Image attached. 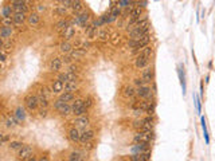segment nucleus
<instances>
[{
  "instance_id": "5fc2aeb1",
  "label": "nucleus",
  "mask_w": 215,
  "mask_h": 161,
  "mask_svg": "<svg viewBox=\"0 0 215 161\" xmlns=\"http://www.w3.org/2000/svg\"><path fill=\"white\" fill-rule=\"evenodd\" d=\"M44 11H46V7L42 6V4H39V6H38V14H40V12H44Z\"/></svg>"
},
{
  "instance_id": "473e14b6",
  "label": "nucleus",
  "mask_w": 215,
  "mask_h": 161,
  "mask_svg": "<svg viewBox=\"0 0 215 161\" xmlns=\"http://www.w3.org/2000/svg\"><path fill=\"white\" fill-rule=\"evenodd\" d=\"M85 154L82 152H78V150H74V152H71L70 154L67 156V160H70V161H81V160H83Z\"/></svg>"
},
{
  "instance_id": "09e8293b",
  "label": "nucleus",
  "mask_w": 215,
  "mask_h": 161,
  "mask_svg": "<svg viewBox=\"0 0 215 161\" xmlns=\"http://www.w3.org/2000/svg\"><path fill=\"white\" fill-rule=\"evenodd\" d=\"M47 113H48L47 107H40V110H39V117H40V118H46V117H47Z\"/></svg>"
},
{
  "instance_id": "72a5a7b5",
  "label": "nucleus",
  "mask_w": 215,
  "mask_h": 161,
  "mask_svg": "<svg viewBox=\"0 0 215 161\" xmlns=\"http://www.w3.org/2000/svg\"><path fill=\"white\" fill-rule=\"evenodd\" d=\"M15 118L19 121H24L26 120V110H24V107L22 106H18L16 107V110H15Z\"/></svg>"
},
{
  "instance_id": "cd10ccee",
  "label": "nucleus",
  "mask_w": 215,
  "mask_h": 161,
  "mask_svg": "<svg viewBox=\"0 0 215 161\" xmlns=\"http://www.w3.org/2000/svg\"><path fill=\"white\" fill-rule=\"evenodd\" d=\"M70 105H71V114H73V113H75L77 110H79L81 107L85 106L82 98H74V99H73L71 102H70Z\"/></svg>"
},
{
  "instance_id": "4468645a",
  "label": "nucleus",
  "mask_w": 215,
  "mask_h": 161,
  "mask_svg": "<svg viewBox=\"0 0 215 161\" xmlns=\"http://www.w3.org/2000/svg\"><path fill=\"white\" fill-rule=\"evenodd\" d=\"M96 137V132L93 129H85V130L81 132V136H79V142L81 144H86L87 141H93Z\"/></svg>"
},
{
  "instance_id": "4be33fe9",
  "label": "nucleus",
  "mask_w": 215,
  "mask_h": 161,
  "mask_svg": "<svg viewBox=\"0 0 215 161\" xmlns=\"http://www.w3.org/2000/svg\"><path fill=\"white\" fill-rule=\"evenodd\" d=\"M12 8H14V12H28V7L26 4V0H19V2L12 3Z\"/></svg>"
},
{
  "instance_id": "39448f33",
  "label": "nucleus",
  "mask_w": 215,
  "mask_h": 161,
  "mask_svg": "<svg viewBox=\"0 0 215 161\" xmlns=\"http://www.w3.org/2000/svg\"><path fill=\"white\" fill-rule=\"evenodd\" d=\"M153 140H155V134H153V130H151V132H141V130H137L136 134L133 136V142H149V144H152Z\"/></svg>"
},
{
  "instance_id": "ea45409f",
  "label": "nucleus",
  "mask_w": 215,
  "mask_h": 161,
  "mask_svg": "<svg viewBox=\"0 0 215 161\" xmlns=\"http://www.w3.org/2000/svg\"><path fill=\"white\" fill-rule=\"evenodd\" d=\"M83 105H85V107L87 109H90V107H93V105H94V99H93V97L92 95H87L86 98L83 99Z\"/></svg>"
},
{
  "instance_id": "9d476101",
  "label": "nucleus",
  "mask_w": 215,
  "mask_h": 161,
  "mask_svg": "<svg viewBox=\"0 0 215 161\" xmlns=\"http://www.w3.org/2000/svg\"><path fill=\"white\" fill-rule=\"evenodd\" d=\"M73 124H74V126L75 128H78V129H82V130H85V129H87L89 128V125H90V118L86 115V114H83V115H78V117H75L74 121H73Z\"/></svg>"
},
{
  "instance_id": "6e6d98bb",
  "label": "nucleus",
  "mask_w": 215,
  "mask_h": 161,
  "mask_svg": "<svg viewBox=\"0 0 215 161\" xmlns=\"http://www.w3.org/2000/svg\"><path fill=\"white\" fill-rule=\"evenodd\" d=\"M3 47H4V39L0 38V51H3Z\"/></svg>"
},
{
  "instance_id": "0eeeda50",
  "label": "nucleus",
  "mask_w": 215,
  "mask_h": 161,
  "mask_svg": "<svg viewBox=\"0 0 215 161\" xmlns=\"http://www.w3.org/2000/svg\"><path fill=\"white\" fill-rule=\"evenodd\" d=\"M24 106L27 107V110L30 111H35L39 107V102H38V95L36 94H27L24 97Z\"/></svg>"
},
{
  "instance_id": "f03ea898",
  "label": "nucleus",
  "mask_w": 215,
  "mask_h": 161,
  "mask_svg": "<svg viewBox=\"0 0 215 161\" xmlns=\"http://www.w3.org/2000/svg\"><path fill=\"white\" fill-rule=\"evenodd\" d=\"M149 44H151V35H145L140 39H129L128 40V47L131 48V52L133 55H137L144 47L149 46Z\"/></svg>"
},
{
  "instance_id": "7ed1b4c3",
  "label": "nucleus",
  "mask_w": 215,
  "mask_h": 161,
  "mask_svg": "<svg viewBox=\"0 0 215 161\" xmlns=\"http://www.w3.org/2000/svg\"><path fill=\"white\" fill-rule=\"evenodd\" d=\"M52 106H54V109L58 111V114L60 117H69L71 114V105L67 103V102H63V101H60L59 98L54 101Z\"/></svg>"
},
{
  "instance_id": "8fccbe9b",
  "label": "nucleus",
  "mask_w": 215,
  "mask_h": 161,
  "mask_svg": "<svg viewBox=\"0 0 215 161\" xmlns=\"http://www.w3.org/2000/svg\"><path fill=\"white\" fill-rule=\"evenodd\" d=\"M69 71H74V72H78V66L74 63H71V64H69V68H67Z\"/></svg>"
},
{
  "instance_id": "412c9836",
  "label": "nucleus",
  "mask_w": 215,
  "mask_h": 161,
  "mask_svg": "<svg viewBox=\"0 0 215 161\" xmlns=\"http://www.w3.org/2000/svg\"><path fill=\"white\" fill-rule=\"evenodd\" d=\"M12 34H14V26H3L0 28V38H3L4 40L10 39Z\"/></svg>"
},
{
  "instance_id": "c756f323",
  "label": "nucleus",
  "mask_w": 215,
  "mask_h": 161,
  "mask_svg": "<svg viewBox=\"0 0 215 161\" xmlns=\"http://www.w3.org/2000/svg\"><path fill=\"white\" fill-rule=\"evenodd\" d=\"M109 14H110V22H116L117 19L121 16V8L119 6H116V7H112L110 8V11H109Z\"/></svg>"
},
{
  "instance_id": "3c124183",
  "label": "nucleus",
  "mask_w": 215,
  "mask_h": 161,
  "mask_svg": "<svg viewBox=\"0 0 215 161\" xmlns=\"http://www.w3.org/2000/svg\"><path fill=\"white\" fill-rule=\"evenodd\" d=\"M0 62H2V63L7 62V54H4L3 51H0Z\"/></svg>"
},
{
  "instance_id": "a878e982",
  "label": "nucleus",
  "mask_w": 215,
  "mask_h": 161,
  "mask_svg": "<svg viewBox=\"0 0 215 161\" xmlns=\"http://www.w3.org/2000/svg\"><path fill=\"white\" fill-rule=\"evenodd\" d=\"M200 125H202V130H203L204 142H206V145H210V136H208V130H207V122H206L204 117H200Z\"/></svg>"
},
{
  "instance_id": "393cba45",
  "label": "nucleus",
  "mask_w": 215,
  "mask_h": 161,
  "mask_svg": "<svg viewBox=\"0 0 215 161\" xmlns=\"http://www.w3.org/2000/svg\"><path fill=\"white\" fill-rule=\"evenodd\" d=\"M77 90H78V80H67V82H65L63 91L75 93Z\"/></svg>"
},
{
  "instance_id": "c03bdc74",
  "label": "nucleus",
  "mask_w": 215,
  "mask_h": 161,
  "mask_svg": "<svg viewBox=\"0 0 215 161\" xmlns=\"http://www.w3.org/2000/svg\"><path fill=\"white\" fill-rule=\"evenodd\" d=\"M66 12H67V7H65V6H59L55 10V14L58 16H65V15H66Z\"/></svg>"
},
{
  "instance_id": "f3484780",
  "label": "nucleus",
  "mask_w": 215,
  "mask_h": 161,
  "mask_svg": "<svg viewBox=\"0 0 215 161\" xmlns=\"http://www.w3.org/2000/svg\"><path fill=\"white\" fill-rule=\"evenodd\" d=\"M63 86H65V82L63 80H60L59 78H56V79H54L51 82V86H50V89H51V93L52 94H60V93L63 91Z\"/></svg>"
},
{
  "instance_id": "864d4df0",
  "label": "nucleus",
  "mask_w": 215,
  "mask_h": 161,
  "mask_svg": "<svg viewBox=\"0 0 215 161\" xmlns=\"http://www.w3.org/2000/svg\"><path fill=\"white\" fill-rule=\"evenodd\" d=\"M199 94H200V98H203V95H204V90H203V80H200V91H199Z\"/></svg>"
},
{
  "instance_id": "f704fd0d",
  "label": "nucleus",
  "mask_w": 215,
  "mask_h": 161,
  "mask_svg": "<svg viewBox=\"0 0 215 161\" xmlns=\"http://www.w3.org/2000/svg\"><path fill=\"white\" fill-rule=\"evenodd\" d=\"M132 128L135 129V130H141V129L144 128V120H143V117H137V118L133 121V124H132Z\"/></svg>"
},
{
  "instance_id": "bf43d9fd",
  "label": "nucleus",
  "mask_w": 215,
  "mask_h": 161,
  "mask_svg": "<svg viewBox=\"0 0 215 161\" xmlns=\"http://www.w3.org/2000/svg\"><path fill=\"white\" fill-rule=\"evenodd\" d=\"M156 2H157V0H156Z\"/></svg>"
},
{
  "instance_id": "49530a36",
  "label": "nucleus",
  "mask_w": 215,
  "mask_h": 161,
  "mask_svg": "<svg viewBox=\"0 0 215 161\" xmlns=\"http://www.w3.org/2000/svg\"><path fill=\"white\" fill-rule=\"evenodd\" d=\"M2 24L3 26H14V20H12V18H3Z\"/></svg>"
},
{
  "instance_id": "e433bc0d",
  "label": "nucleus",
  "mask_w": 215,
  "mask_h": 161,
  "mask_svg": "<svg viewBox=\"0 0 215 161\" xmlns=\"http://www.w3.org/2000/svg\"><path fill=\"white\" fill-rule=\"evenodd\" d=\"M69 24H70V22H69V20H66V19H60L58 23L55 24V30L58 31V32H60L63 30V28H66Z\"/></svg>"
},
{
  "instance_id": "a19ab883",
  "label": "nucleus",
  "mask_w": 215,
  "mask_h": 161,
  "mask_svg": "<svg viewBox=\"0 0 215 161\" xmlns=\"http://www.w3.org/2000/svg\"><path fill=\"white\" fill-rule=\"evenodd\" d=\"M38 102H39V107H48V105H50L48 98H46V97H40V95H38Z\"/></svg>"
},
{
  "instance_id": "9b49d317",
  "label": "nucleus",
  "mask_w": 215,
  "mask_h": 161,
  "mask_svg": "<svg viewBox=\"0 0 215 161\" xmlns=\"http://www.w3.org/2000/svg\"><path fill=\"white\" fill-rule=\"evenodd\" d=\"M90 19H92L90 14H89L87 11L83 10L82 12H79V14H75V22H74V23L79 24L81 27H85L89 22H90Z\"/></svg>"
},
{
  "instance_id": "4c0bfd02",
  "label": "nucleus",
  "mask_w": 215,
  "mask_h": 161,
  "mask_svg": "<svg viewBox=\"0 0 215 161\" xmlns=\"http://www.w3.org/2000/svg\"><path fill=\"white\" fill-rule=\"evenodd\" d=\"M194 102H195V107H196V113L202 114V98L198 97V94H194Z\"/></svg>"
},
{
  "instance_id": "13d9d810",
  "label": "nucleus",
  "mask_w": 215,
  "mask_h": 161,
  "mask_svg": "<svg viewBox=\"0 0 215 161\" xmlns=\"http://www.w3.org/2000/svg\"><path fill=\"white\" fill-rule=\"evenodd\" d=\"M58 2H60V3H62V2H63V0H58Z\"/></svg>"
},
{
  "instance_id": "c85d7f7f",
  "label": "nucleus",
  "mask_w": 215,
  "mask_h": 161,
  "mask_svg": "<svg viewBox=\"0 0 215 161\" xmlns=\"http://www.w3.org/2000/svg\"><path fill=\"white\" fill-rule=\"evenodd\" d=\"M58 98L60 101H63V102H67V103H70L73 99L75 98V95H74V93H71V91H62L59 94Z\"/></svg>"
},
{
  "instance_id": "79ce46f5",
  "label": "nucleus",
  "mask_w": 215,
  "mask_h": 161,
  "mask_svg": "<svg viewBox=\"0 0 215 161\" xmlns=\"http://www.w3.org/2000/svg\"><path fill=\"white\" fill-rule=\"evenodd\" d=\"M66 72V82L67 80H78V74L74 71H65Z\"/></svg>"
},
{
  "instance_id": "f257e3e1",
  "label": "nucleus",
  "mask_w": 215,
  "mask_h": 161,
  "mask_svg": "<svg viewBox=\"0 0 215 161\" xmlns=\"http://www.w3.org/2000/svg\"><path fill=\"white\" fill-rule=\"evenodd\" d=\"M152 54H153V48L151 46H147L136 55V58H135V67L137 68V70H143L144 67L149 66Z\"/></svg>"
},
{
  "instance_id": "ddd939ff",
  "label": "nucleus",
  "mask_w": 215,
  "mask_h": 161,
  "mask_svg": "<svg viewBox=\"0 0 215 161\" xmlns=\"http://www.w3.org/2000/svg\"><path fill=\"white\" fill-rule=\"evenodd\" d=\"M141 78H143L147 85L152 83L153 82V78H155V71H153V67L152 66H147L143 68V71H141Z\"/></svg>"
},
{
  "instance_id": "bb28decb",
  "label": "nucleus",
  "mask_w": 215,
  "mask_h": 161,
  "mask_svg": "<svg viewBox=\"0 0 215 161\" xmlns=\"http://www.w3.org/2000/svg\"><path fill=\"white\" fill-rule=\"evenodd\" d=\"M123 95L125 98H135L136 97V89L131 86V85H127L124 89H123Z\"/></svg>"
},
{
  "instance_id": "a211bd4d",
  "label": "nucleus",
  "mask_w": 215,
  "mask_h": 161,
  "mask_svg": "<svg viewBox=\"0 0 215 161\" xmlns=\"http://www.w3.org/2000/svg\"><path fill=\"white\" fill-rule=\"evenodd\" d=\"M79 136H81V132H79L78 128L73 126V128L69 129L67 137H69V140H70L73 144H78L79 142Z\"/></svg>"
},
{
  "instance_id": "1a4fd4ad",
  "label": "nucleus",
  "mask_w": 215,
  "mask_h": 161,
  "mask_svg": "<svg viewBox=\"0 0 215 161\" xmlns=\"http://www.w3.org/2000/svg\"><path fill=\"white\" fill-rule=\"evenodd\" d=\"M31 156H34V149H32V146L28 144H24L18 150V159L19 160H27L28 161V159H30Z\"/></svg>"
},
{
  "instance_id": "2eb2a0df",
  "label": "nucleus",
  "mask_w": 215,
  "mask_h": 161,
  "mask_svg": "<svg viewBox=\"0 0 215 161\" xmlns=\"http://www.w3.org/2000/svg\"><path fill=\"white\" fill-rule=\"evenodd\" d=\"M59 35L63 40H71L75 36V27L71 26V24H69L66 28H63V30L59 32Z\"/></svg>"
},
{
  "instance_id": "de8ad7c7",
  "label": "nucleus",
  "mask_w": 215,
  "mask_h": 161,
  "mask_svg": "<svg viewBox=\"0 0 215 161\" xmlns=\"http://www.w3.org/2000/svg\"><path fill=\"white\" fill-rule=\"evenodd\" d=\"M133 83L136 85L137 87H140V86H144V85H147V82L143 79V78H136V79H133Z\"/></svg>"
},
{
  "instance_id": "dca6fc26",
  "label": "nucleus",
  "mask_w": 215,
  "mask_h": 161,
  "mask_svg": "<svg viewBox=\"0 0 215 161\" xmlns=\"http://www.w3.org/2000/svg\"><path fill=\"white\" fill-rule=\"evenodd\" d=\"M177 75H179V80H180V85H181L183 95H186V93H187V83H186V71H184L183 64H177Z\"/></svg>"
},
{
  "instance_id": "a18cd8bd",
  "label": "nucleus",
  "mask_w": 215,
  "mask_h": 161,
  "mask_svg": "<svg viewBox=\"0 0 215 161\" xmlns=\"http://www.w3.org/2000/svg\"><path fill=\"white\" fill-rule=\"evenodd\" d=\"M83 148L86 149V150H93V149L96 148V144H94V140L93 141H87L86 144H83Z\"/></svg>"
},
{
  "instance_id": "603ef678",
  "label": "nucleus",
  "mask_w": 215,
  "mask_h": 161,
  "mask_svg": "<svg viewBox=\"0 0 215 161\" xmlns=\"http://www.w3.org/2000/svg\"><path fill=\"white\" fill-rule=\"evenodd\" d=\"M58 78L60 80H63V82H66V72H59L58 74Z\"/></svg>"
},
{
  "instance_id": "37998d69",
  "label": "nucleus",
  "mask_w": 215,
  "mask_h": 161,
  "mask_svg": "<svg viewBox=\"0 0 215 161\" xmlns=\"http://www.w3.org/2000/svg\"><path fill=\"white\" fill-rule=\"evenodd\" d=\"M19 121L15 118V117H8V118L6 120V126L7 128H12V126H15V125H18Z\"/></svg>"
},
{
  "instance_id": "f8f14e48",
  "label": "nucleus",
  "mask_w": 215,
  "mask_h": 161,
  "mask_svg": "<svg viewBox=\"0 0 215 161\" xmlns=\"http://www.w3.org/2000/svg\"><path fill=\"white\" fill-rule=\"evenodd\" d=\"M62 66H63L62 58H59V56H54V58L50 59V62H48V71L59 72L60 68H62Z\"/></svg>"
},
{
  "instance_id": "b1692460",
  "label": "nucleus",
  "mask_w": 215,
  "mask_h": 161,
  "mask_svg": "<svg viewBox=\"0 0 215 161\" xmlns=\"http://www.w3.org/2000/svg\"><path fill=\"white\" fill-rule=\"evenodd\" d=\"M73 48H74V46L70 43V40H63V42L59 44V51L62 52V54H70L73 51Z\"/></svg>"
},
{
  "instance_id": "58836bf2",
  "label": "nucleus",
  "mask_w": 215,
  "mask_h": 161,
  "mask_svg": "<svg viewBox=\"0 0 215 161\" xmlns=\"http://www.w3.org/2000/svg\"><path fill=\"white\" fill-rule=\"evenodd\" d=\"M23 145L24 144L22 142V141H11V142L8 144V148H10L11 150H19V149L22 148Z\"/></svg>"
},
{
  "instance_id": "5701e85b",
  "label": "nucleus",
  "mask_w": 215,
  "mask_h": 161,
  "mask_svg": "<svg viewBox=\"0 0 215 161\" xmlns=\"http://www.w3.org/2000/svg\"><path fill=\"white\" fill-rule=\"evenodd\" d=\"M97 39L101 40V42H108V40H110V32L106 28L97 30Z\"/></svg>"
},
{
  "instance_id": "6ab92c4d",
  "label": "nucleus",
  "mask_w": 215,
  "mask_h": 161,
  "mask_svg": "<svg viewBox=\"0 0 215 161\" xmlns=\"http://www.w3.org/2000/svg\"><path fill=\"white\" fill-rule=\"evenodd\" d=\"M12 20H14V26H22V24L27 20L26 12H14Z\"/></svg>"
},
{
  "instance_id": "6e6552de",
  "label": "nucleus",
  "mask_w": 215,
  "mask_h": 161,
  "mask_svg": "<svg viewBox=\"0 0 215 161\" xmlns=\"http://www.w3.org/2000/svg\"><path fill=\"white\" fill-rule=\"evenodd\" d=\"M152 148V144L149 142H135L131 148V152L132 154H140V153H144V152H149Z\"/></svg>"
},
{
  "instance_id": "20e7f679",
  "label": "nucleus",
  "mask_w": 215,
  "mask_h": 161,
  "mask_svg": "<svg viewBox=\"0 0 215 161\" xmlns=\"http://www.w3.org/2000/svg\"><path fill=\"white\" fill-rule=\"evenodd\" d=\"M151 32V26H144V27H137V28H132L128 31V38L129 39H140L145 35H149Z\"/></svg>"
},
{
  "instance_id": "423d86ee",
  "label": "nucleus",
  "mask_w": 215,
  "mask_h": 161,
  "mask_svg": "<svg viewBox=\"0 0 215 161\" xmlns=\"http://www.w3.org/2000/svg\"><path fill=\"white\" fill-rule=\"evenodd\" d=\"M136 95L140 99H153L155 98V93H153L152 87L149 85H144L136 89Z\"/></svg>"
},
{
  "instance_id": "7c9ffc66",
  "label": "nucleus",
  "mask_w": 215,
  "mask_h": 161,
  "mask_svg": "<svg viewBox=\"0 0 215 161\" xmlns=\"http://www.w3.org/2000/svg\"><path fill=\"white\" fill-rule=\"evenodd\" d=\"M70 8L73 10V12H74V14H79V12H82V11L85 10L83 6H82V2H81V0H73V3H71Z\"/></svg>"
},
{
  "instance_id": "aec40b11",
  "label": "nucleus",
  "mask_w": 215,
  "mask_h": 161,
  "mask_svg": "<svg viewBox=\"0 0 215 161\" xmlns=\"http://www.w3.org/2000/svg\"><path fill=\"white\" fill-rule=\"evenodd\" d=\"M27 23H28V26H31V27L39 26V23H40V14H38V12H31V14L27 16Z\"/></svg>"
},
{
  "instance_id": "c9c22d12",
  "label": "nucleus",
  "mask_w": 215,
  "mask_h": 161,
  "mask_svg": "<svg viewBox=\"0 0 215 161\" xmlns=\"http://www.w3.org/2000/svg\"><path fill=\"white\" fill-rule=\"evenodd\" d=\"M98 20H100L101 27H102V26H106V24H110V23H112V22H110V14H109V12H106V14L101 15L100 18H98Z\"/></svg>"
},
{
  "instance_id": "4d7b16f0",
  "label": "nucleus",
  "mask_w": 215,
  "mask_h": 161,
  "mask_svg": "<svg viewBox=\"0 0 215 161\" xmlns=\"http://www.w3.org/2000/svg\"><path fill=\"white\" fill-rule=\"evenodd\" d=\"M3 68H4V67H3V63H2V62H0V72H2V71H3Z\"/></svg>"
},
{
  "instance_id": "2f4dec72",
  "label": "nucleus",
  "mask_w": 215,
  "mask_h": 161,
  "mask_svg": "<svg viewBox=\"0 0 215 161\" xmlns=\"http://www.w3.org/2000/svg\"><path fill=\"white\" fill-rule=\"evenodd\" d=\"M12 15H14V8H12V6H10V4L3 6V8H2L3 18H12Z\"/></svg>"
}]
</instances>
